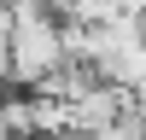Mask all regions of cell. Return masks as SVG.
I'll list each match as a JSON object with an SVG mask.
<instances>
[{
    "mask_svg": "<svg viewBox=\"0 0 146 140\" xmlns=\"http://www.w3.org/2000/svg\"><path fill=\"white\" fill-rule=\"evenodd\" d=\"M6 64H12V88H35L47 70L64 58V41H58V23L47 12H18L6 23Z\"/></svg>",
    "mask_w": 146,
    "mask_h": 140,
    "instance_id": "6da1fadb",
    "label": "cell"
},
{
    "mask_svg": "<svg viewBox=\"0 0 146 140\" xmlns=\"http://www.w3.org/2000/svg\"><path fill=\"white\" fill-rule=\"evenodd\" d=\"M140 53H146V18H140Z\"/></svg>",
    "mask_w": 146,
    "mask_h": 140,
    "instance_id": "7a4b0ae2",
    "label": "cell"
}]
</instances>
